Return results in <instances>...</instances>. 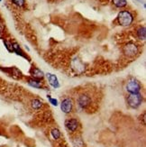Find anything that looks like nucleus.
Segmentation results:
<instances>
[{
    "label": "nucleus",
    "instance_id": "obj_7",
    "mask_svg": "<svg viewBox=\"0 0 146 147\" xmlns=\"http://www.w3.org/2000/svg\"><path fill=\"white\" fill-rule=\"evenodd\" d=\"M124 51L127 56H134L138 52V47L134 44H128L124 47Z\"/></svg>",
    "mask_w": 146,
    "mask_h": 147
},
{
    "label": "nucleus",
    "instance_id": "obj_18",
    "mask_svg": "<svg viewBox=\"0 0 146 147\" xmlns=\"http://www.w3.org/2000/svg\"><path fill=\"white\" fill-rule=\"evenodd\" d=\"M4 44H5V45H6V47H7V49L9 51H13V47H12V44H10V43H8V42H7V41H4Z\"/></svg>",
    "mask_w": 146,
    "mask_h": 147
},
{
    "label": "nucleus",
    "instance_id": "obj_6",
    "mask_svg": "<svg viewBox=\"0 0 146 147\" xmlns=\"http://www.w3.org/2000/svg\"><path fill=\"white\" fill-rule=\"evenodd\" d=\"M91 104V98L88 94H81L78 98V105L81 107V108H87L89 105Z\"/></svg>",
    "mask_w": 146,
    "mask_h": 147
},
{
    "label": "nucleus",
    "instance_id": "obj_3",
    "mask_svg": "<svg viewBox=\"0 0 146 147\" xmlns=\"http://www.w3.org/2000/svg\"><path fill=\"white\" fill-rule=\"evenodd\" d=\"M141 90H142V86H141L140 82L136 80H134V78L130 80L126 84V90L130 94L140 93Z\"/></svg>",
    "mask_w": 146,
    "mask_h": 147
},
{
    "label": "nucleus",
    "instance_id": "obj_4",
    "mask_svg": "<svg viewBox=\"0 0 146 147\" xmlns=\"http://www.w3.org/2000/svg\"><path fill=\"white\" fill-rule=\"evenodd\" d=\"M61 111L65 114H70L73 110V102L72 99L70 98H65L61 103Z\"/></svg>",
    "mask_w": 146,
    "mask_h": 147
},
{
    "label": "nucleus",
    "instance_id": "obj_1",
    "mask_svg": "<svg viewBox=\"0 0 146 147\" xmlns=\"http://www.w3.org/2000/svg\"><path fill=\"white\" fill-rule=\"evenodd\" d=\"M118 23L123 26H129L133 23L134 16L133 15L128 11H121L117 16Z\"/></svg>",
    "mask_w": 146,
    "mask_h": 147
},
{
    "label": "nucleus",
    "instance_id": "obj_15",
    "mask_svg": "<svg viewBox=\"0 0 146 147\" xmlns=\"http://www.w3.org/2000/svg\"><path fill=\"white\" fill-rule=\"evenodd\" d=\"M73 144L75 147H83L84 144H83V141L80 138H75L73 140Z\"/></svg>",
    "mask_w": 146,
    "mask_h": 147
},
{
    "label": "nucleus",
    "instance_id": "obj_2",
    "mask_svg": "<svg viewBox=\"0 0 146 147\" xmlns=\"http://www.w3.org/2000/svg\"><path fill=\"white\" fill-rule=\"evenodd\" d=\"M143 102V96L141 93L136 94H130L127 97V103L131 107L136 108Z\"/></svg>",
    "mask_w": 146,
    "mask_h": 147
},
{
    "label": "nucleus",
    "instance_id": "obj_13",
    "mask_svg": "<svg viewBox=\"0 0 146 147\" xmlns=\"http://www.w3.org/2000/svg\"><path fill=\"white\" fill-rule=\"evenodd\" d=\"M51 136H53V138L55 139V140L60 139L61 138V131L58 128H53V130L51 131Z\"/></svg>",
    "mask_w": 146,
    "mask_h": 147
},
{
    "label": "nucleus",
    "instance_id": "obj_9",
    "mask_svg": "<svg viewBox=\"0 0 146 147\" xmlns=\"http://www.w3.org/2000/svg\"><path fill=\"white\" fill-rule=\"evenodd\" d=\"M28 84L31 87H34L35 88H43V82L41 81V80L34 78H31L28 80Z\"/></svg>",
    "mask_w": 146,
    "mask_h": 147
},
{
    "label": "nucleus",
    "instance_id": "obj_16",
    "mask_svg": "<svg viewBox=\"0 0 146 147\" xmlns=\"http://www.w3.org/2000/svg\"><path fill=\"white\" fill-rule=\"evenodd\" d=\"M12 2L14 5L17 6L19 7H22L24 5V0H12Z\"/></svg>",
    "mask_w": 146,
    "mask_h": 147
},
{
    "label": "nucleus",
    "instance_id": "obj_11",
    "mask_svg": "<svg viewBox=\"0 0 146 147\" xmlns=\"http://www.w3.org/2000/svg\"><path fill=\"white\" fill-rule=\"evenodd\" d=\"M31 106H32V107L35 110H39L41 109V107H43V102H41L40 99H34V100L32 101V103H31Z\"/></svg>",
    "mask_w": 146,
    "mask_h": 147
},
{
    "label": "nucleus",
    "instance_id": "obj_10",
    "mask_svg": "<svg viewBox=\"0 0 146 147\" xmlns=\"http://www.w3.org/2000/svg\"><path fill=\"white\" fill-rule=\"evenodd\" d=\"M32 76L34 78H38V80H41V78H43L44 77V74H43V72L41 71L40 69L34 67L33 70H32Z\"/></svg>",
    "mask_w": 146,
    "mask_h": 147
},
{
    "label": "nucleus",
    "instance_id": "obj_19",
    "mask_svg": "<svg viewBox=\"0 0 146 147\" xmlns=\"http://www.w3.org/2000/svg\"><path fill=\"white\" fill-rule=\"evenodd\" d=\"M0 2H1V0H0Z\"/></svg>",
    "mask_w": 146,
    "mask_h": 147
},
{
    "label": "nucleus",
    "instance_id": "obj_14",
    "mask_svg": "<svg viewBox=\"0 0 146 147\" xmlns=\"http://www.w3.org/2000/svg\"><path fill=\"white\" fill-rule=\"evenodd\" d=\"M137 35L140 39L145 40L146 37V33H145V28L144 27H140L137 31Z\"/></svg>",
    "mask_w": 146,
    "mask_h": 147
},
{
    "label": "nucleus",
    "instance_id": "obj_8",
    "mask_svg": "<svg viewBox=\"0 0 146 147\" xmlns=\"http://www.w3.org/2000/svg\"><path fill=\"white\" fill-rule=\"evenodd\" d=\"M47 78H48V81L50 85L54 88H60V82L59 80L57 78V77L54 74H51V73H47L46 74Z\"/></svg>",
    "mask_w": 146,
    "mask_h": 147
},
{
    "label": "nucleus",
    "instance_id": "obj_5",
    "mask_svg": "<svg viewBox=\"0 0 146 147\" xmlns=\"http://www.w3.org/2000/svg\"><path fill=\"white\" fill-rule=\"evenodd\" d=\"M80 127V123L76 118H69L65 121V127L70 133H75Z\"/></svg>",
    "mask_w": 146,
    "mask_h": 147
},
{
    "label": "nucleus",
    "instance_id": "obj_17",
    "mask_svg": "<svg viewBox=\"0 0 146 147\" xmlns=\"http://www.w3.org/2000/svg\"><path fill=\"white\" fill-rule=\"evenodd\" d=\"M48 98H49V101H50V103H51V105H53V106H55V107L58 106V100H57V99L51 98L50 96H48Z\"/></svg>",
    "mask_w": 146,
    "mask_h": 147
},
{
    "label": "nucleus",
    "instance_id": "obj_12",
    "mask_svg": "<svg viewBox=\"0 0 146 147\" xmlns=\"http://www.w3.org/2000/svg\"><path fill=\"white\" fill-rule=\"evenodd\" d=\"M113 4L118 8H122L127 6L126 0H113Z\"/></svg>",
    "mask_w": 146,
    "mask_h": 147
}]
</instances>
